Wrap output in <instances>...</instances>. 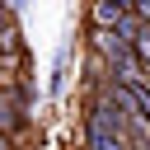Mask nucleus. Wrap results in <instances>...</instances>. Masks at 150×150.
Segmentation results:
<instances>
[{"mask_svg":"<svg viewBox=\"0 0 150 150\" xmlns=\"http://www.w3.org/2000/svg\"><path fill=\"white\" fill-rule=\"evenodd\" d=\"M28 122H33V117H28V112L14 103V94H9V80H0V131H5L9 141H19V136L28 131Z\"/></svg>","mask_w":150,"mask_h":150,"instance_id":"f257e3e1","label":"nucleus"},{"mask_svg":"<svg viewBox=\"0 0 150 150\" xmlns=\"http://www.w3.org/2000/svg\"><path fill=\"white\" fill-rule=\"evenodd\" d=\"M141 75H150V66H145V70H141Z\"/></svg>","mask_w":150,"mask_h":150,"instance_id":"1a4fd4ad","label":"nucleus"},{"mask_svg":"<svg viewBox=\"0 0 150 150\" xmlns=\"http://www.w3.org/2000/svg\"><path fill=\"white\" fill-rule=\"evenodd\" d=\"M0 150H19V145H14V141H9L5 131H0Z\"/></svg>","mask_w":150,"mask_h":150,"instance_id":"0eeeda50","label":"nucleus"},{"mask_svg":"<svg viewBox=\"0 0 150 150\" xmlns=\"http://www.w3.org/2000/svg\"><path fill=\"white\" fill-rule=\"evenodd\" d=\"M70 52H75V47L66 42V47H56V56H52V75H47V94H52V98H61V94H66V75H70Z\"/></svg>","mask_w":150,"mask_h":150,"instance_id":"f03ea898","label":"nucleus"},{"mask_svg":"<svg viewBox=\"0 0 150 150\" xmlns=\"http://www.w3.org/2000/svg\"><path fill=\"white\" fill-rule=\"evenodd\" d=\"M5 5H9V14H23V9L33 5V0H5Z\"/></svg>","mask_w":150,"mask_h":150,"instance_id":"423d86ee","label":"nucleus"},{"mask_svg":"<svg viewBox=\"0 0 150 150\" xmlns=\"http://www.w3.org/2000/svg\"><path fill=\"white\" fill-rule=\"evenodd\" d=\"M117 5H122V9H131V0H117Z\"/></svg>","mask_w":150,"mask_h":150,"instance_id":"6e6552de","label":"nucleus"},{"mask_svg":"<svg viewBox=\"0 0 150 150\" xmlns=\"http://www.w3.org/2000/svg\"><path fill=\"white\" fill-rule=\"evenodd\" d=\"M131 14H136L141 23H150V0H131Z\"/></svg>","mask_w":150,"mask_h":150,"instance_id":"39448f33","label":"nucleus"},{"mask_svg":"<svg viewBox=\"0 0 150 150\" xmlns=\"http://www.w3.org/2000/svg\"><path fill=\"white\" fill-rule=\"evenodd\" d=\"M127 47H131V61L145 70V66H150V23H141V28H136V38H131Z\"/></svg>","mask_w":150,"mask_h":150,"instance_id":"20e7f679","label":"nucleus"},{"mask_svg":"<svg viewBox=\"0 0 150 150\" xmlns=\"http://www.w3.org/2000/svg\"><path fill=\"white\" fill-rule=\"evenodd\" d=\"M84 14H89V23H94V28H112V23L122 19V5H117V0H89V9H84Z\"/></svg>","mask_w":150,"mask_h":150,"instance_id":"7ed1b4c3","label":"nucleus"}]
</instances>
